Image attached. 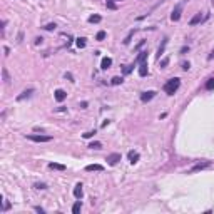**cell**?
<instances>
[{
	"instance_id": "obj_1",
	"label": "cell",
	"mask_w": 214,
	"mask_h": 214,
	"mask_svg": "<svg viewBox=\"0 0 214 214\" xmlns=\"http://www.w3.org/2000/svg\"><path fill=\"white\" fill-rule=\"evenodd\" d=\"M179 87H181V79L174 77V79H169L167 82L164 84V92L167 94V96H174Z\"/></svg>"
},
{
	"instance_id": "obj_2",
	"label": "cell",
	"mask_w": 214,
	"mask_h": 214,
	"mask_svg": "<svg viewBox=\"0 0 214 214\" xmlns=\"http://www.w3.org/2000/svg\"><path fill=\"white\" fill-rule=\"evenodd\" d=\"M25 137L29 139V141H34V142H39V144L40 142H50L52 141V136H42V134L40 136L39 134H27Z\"/></svg>"
},
{
	"instance_id": "obj_3",
	"label": "cell",
	"mask_w": 214,
	"mask_h": 214,
	"mask_svg": "<svg viewBox=\"0 0 214 214\" xmlns=\"http://www.w3.org/2000/svg\"><path fill=\"white\" fill-rule=\"evenodd\" d=\"M121 157H122V156L119 154V152H114V154H109V156H107V159H105V161H107V164H109V166H116V164L121 161Z\"/></svg>"
},
{
	"instance_id": "obj_4",
	"label": "cell",
	"mask_w": 214,
	"mask_h": 214,
	"mask_svg": "<svg viewBox=\"0 0 214 214\" xmlns=\"http://www.w3.org/2000/svg\"><path fill=\"white\" fill-rule=\"evenodd\" d=\"M181 13H182V5H176L174 10H172V13H171V20L172 22H177L181 19Z\"/></svg>"
},
{
	"instance_id": "obj_5",
	"label": "cell",
	"mask_w": 214,
	"mask_h": 214,
	"mask_svg": "<svg viewBox=\"0 0 214 214\" xmlns=\"http://www.w3.org/2000/svg\"><path fill=\"white\" fill-rule=\"evenodd\" d=\"M211 166V162L209 161H206V162H199V164H196L191 171H189V174H193V172H197V171H202V169H206V167H209Z\"/></svg>"
},
{
	"instance_id": "obj_6",
	"label": "cell",
	"mask_w": 214,
	"mask_h": 214,
	"mask_svg": "<svg viewBox=\"0 0 214 214\" xmlns=\"http://www.w3.org/2000/svg\"><path fill=\"white\" fill-rule=\"evenodd\" d=\"M156 97V92L154 90H147V92H142L141 94V101L142 102H149V101H152Z\"/></svg>"
},
{
	"instance_id": "obj_7",
	"label": "cell",
	"mask_w": 214,
	"mask_h": 214,
	"mask_svg": "<svg viewBox=\"0 0 214 214\" xmlns=\"http://www.w3.org/2000/svg\"><path fill=\"white\" fill-rule=\"evenodd\" d=\"M54 97H55V101H57V102H62V101H65L67 92H65V90H62V89H57V90L54 92Z\"/></svg>"
},
{
	"instance_id": "obj_8",
	"label": "cell",
	"mask_w": 214,
	"mask_h": 214,
	"mask_svg": "<svg viewBox=\"0 0 214 214\" xmlns=\"http://www.w3.org/2000/svg\"><path fill=\"white\" fill-rule=\"evenodd\" d=\"M85 171H87V172L104 171V166H101V164H89V166H85Z\"/></svg>"
},
{
	"instance_id": "obj_9",
	"label": "cell",
	"mask_w": 214,
	"mask_h": 214,
	"mask_svg": "<svg viewBox=\"0 0 214 214\" xmlns=\"http://www.w3.org/2000/svg\"><path fill=\"white\" fill-rule=\"evenodd\" d=\"M32 94H34V89H27V90H24L20 96H17V101L20 102V101H24V99H29Z\"/></svg>"
},
{
	"instance_id": "obj_10",
	"label": "cell",
	"mask_w": 214,
	"mask_h": 214,
	"mask_svg": "<svg viewBox=\"0 0 214 214\" xmlns=\"http://www.w3.org/2000/svg\"><path fill=\"white\" fill-rule=\"evenodd\" d=\"M110 65H112V59H110V57H104L102 62H101V69H102V70H107Z\"/></svg>"
},
{
	"instance_id": "obj_11",
	"label": "cell",
	"mask_w": 214,
	"mask_h": 214,
	"mask_svg": "<svg viewBox=\"0 0 214 214\" xmlns=\"http://www.w3.org/2000/svg\"><path fill=\"white\" fill-rule=\"evenodd\" d=\"M201 22H202V15H201V13H196V15L189 20V25L194 27V25H197V24H201Z\"/></svg>"
},
{
	"instance_id": "obj_12",
	"label": "cell",
	"mask_w": 214,
	"mask_h": 214,
	"mask_svg": "<svg viewBox=\"0 0 214 214\" xmlns=\"http://www.w3.org/2000/svg\"><path fill=\"white\" fill-rule=\"evenodd\" d=\"M74 196H76V199H80V197L84 196V191H82V184H76V187H74Z\"/></svg>"
},
{
	"instance_id": "obj_13",
	"label": "cell",
	"mask_w": 214,
	"mask_h": 214,
	"mask_svg": "<svg viewBox=\"0 0 214 214\" xmlns=\"http://www.w3.org/2000/svg\"><path fill=\"white\" fill-rule=\"evenodd\" d=\"M49 169H55V171H65V166L64 164H57V162H50L49 164Z\"/></svg>"
},
{
	"instance_id": "obj_14",
	"label": "cell",
	"mask_w": 214,
	"mask_h": 214,
	"mask_svg": "<svg viewBox=\"0 0 214 214\" xmlns=\"http://www.w3.org/2000/svg\"><path fill=\"white\" fill-rule=\"evenodd\" d=\"M139 76L141 77H146L147 76V62H142L139 65Z\"/></svg>"
},
{
	"instance_id": "obj_15",
	"label": "cell",
	"mask_w": 214,
	"mask_h": 214,
	"mask_svg": "<svg viewBox=\"0 0 214 214\" xmlns=\"http://www.w3.org/2000/svg\"><path fill=\"white\" fill-rule=\"evenodd\" d=\"M127 156H129V162L130 164H136L139 161V154H137V152H134V151H130Z\"/></svg>"
},
{
	"instance_id": "obj_16",
	"label": "cell",
	"mask_w": 214,
	"mask_h": 214,
	"mask_svg": "<svg viewBox=\"0 0 214 214\" xmlns=\"http://www.w3.org/2000/svg\"><path fill=\"white\" fill-rule=\"evenodd\" d=\"M146 59H147V52H141V54H139V57L136 59V64H142V62H146Z\"/></svg>"
},
{
	"instance_id": "obj_17",
	"label": "cell",
	"mask_w": 214,
	"mask_h": 214,
	"mask_svg": "<svg viewBox=\"0 0 214 214\" xmlns=\"http://www.w3.org/2000/svg\"><path fill=\"white\" fill-rule=\"evenodd\" d=\"M166 45H167V37L162 40V44H161V47H159V50H157V57H161L162 55V52H164V49H166Z\"/></svg>"
},
{
	"instance_id": "obj_18",
	"label": "cell",
	"mask_w": 214,
	"mask_h": 214,
	"mask_svg": "<svg viewBox=\"0 0 214 214\" xmlns=\"http://www.w3.org/2000/svg\"><path fill=\"white\" fill-rule=\"evenodd\" d=\"M101 20H102L101 15H90V17H89V22H90V24H99Z\"/></svg>"
},
{
	"instance_id": "obj_19",
	"label": "cell",
	"mask_w": 214,
	"mask_h": 214,
	"mask_svg": "<svg viewBox=\"0 0 214 214\" xmlns=\"http://www.w3.org/2000/svg\"><path fill=\"white\" fill-rule=\"evenodd\" d=\"M80 207H82V204H80V201H77L76 204L72 206V213H74V214H79V213H80Z\"/></svg>"
},
{
	"instance_id": "obj_20",
	"label": "cell",
	"mask_w": 214,
	"mask_h": 214,
	"mask_svg": "<svg viewBox=\"0 0 214 214\" xmlns=\"http://www.w3.org/2000/svg\"><path fill=\"white\" fill-rule=\"evenodd\" d=\"M206 89H207V90H213L214 89V77L207 79V82H206Z\"/></svg>"
},
{
	"instance_id": "obj_21",
	"label": "cell",
	"mask_w": 214,
	"mask_h": 214,
	"mask_svg": "<svg viewBox=\"0 0 214 214\" xmlns=\"http://www.w3.org/2000/svg\"><path fill=\"white\" fill-rule=\"evenodd\" d=\"M77 47H79V49H84V47H85V44H87V42H85V39L84 37H80V39H77Z\"/></svg>"
},
{
	"instance_id": "obj_22",
	"label": "cell",
	"mask_w": 214,
	"mask_h": 214,
	"mask_svg": "<svg viewBox=\"0 0 214 214\" xmlns=\"http://www.w3.org/2000/svg\"><path fill=\"white\" fill-rule=\"evenodd\" d=\"M122 77H112V80H110V84L112 85H119V84H122Z\"/></svg>"
},
{
	"instance_id": "obj_23",
	"label": "cell",
	"mask_w": 214,
	"mask_h": 214,
	"mask_svg": "<svg viewBox=\"0 0 214 214\" xmlns=\"http://www.w3.org/2000/svg\"><path fill=\"white\" fill-rule=\"evenodd\" d=\"M105 35H107V34H105L104 30H101V32H97V35H96V40H104V39H105Z\"/></svg>"
},
{
	"instance_id": "obj_24",
	"label": "cell",
	"mask_w": 214,
	"mask_h": 214,
	"mask_svg": "<svg viewBox=\"0 0 214 214\" xmlns=\"http://www.w3.org/2000/svg\"><path fill=\"white\" fill-rule=\"evenodd\" d=\"M132 35H134V30H130L129 34H127V37L124 39V45H127V44L130 42V39H132Z\"/></svg>"
},
{
	"instance_id": "obj_25",
	"label": "cell",
	"mask_w": 214,
	"mask_h": 214,
	"mask_svg": "<svg viewBox=\"0 0 214 214\" xmlns=\"http://www.w3.org/2000/svg\"><path fill=\"white\" fill-rule=\"evenodd\" d=\"M89 147H90V149H101L102 144L101 142H90V144H89Z\"/></svg>"
},
{
	"instance_id": "obj_26",
	"label": "cell",
	"mask_w": 214,
	"mask_h": 214,
	"mask_svg": "<svg viewBox=\"0 0 214 214\" xmlns=\"http://www.w3.org/2000/svg\"><path fill=\"white\" fill-rule=\"evenodd\" d=\"M2 74H4V80H5V82H9L10 77H9V72H7V69H2Z\"/></svg>"
},
{
	"instance_id": "obj_27",
	"label": "cell",
	"mask_w": 214,
	"mask_h": 214,
	"mask_svg": "<svg viewBox=\"0 0 214 214\" xmlns=\"http://www.w3.org/2000/svg\"><path fill=\"white\" fill-rule=\"evenodd\" d=\"M107 9H112V10H116V9H117V5L114 4V2H110V0H107Z\"/></svg>"
},
{
	"instance_id": "obj_28",
	"label": "cell",
	"mask_w": 214,
	"mask_h": 214,
	"mask_svg": "<svg viewBox=\"0 0 214 214\" xmlns=\"http://www.w3.org/2000/svg\"><path fill=\"white\" fill-rule=\"evenodd\" d=\"M55 27H57V25H55V24H47V25L44 27V29H45V30H49V32H50V30H55Z\"/></svg>"
},
{
	"instance_id": "obj_29",
	"label": "cell",
	"mask_w": 214,
	"mask_h": 214,
	"mask_svg": "<svg viewBox=\"0 0 214 214\" xmlns=\"http://www.w3.org/2000/svg\"><path fill=\"white\" fill-rule=\"evenodd\" d=\"M35 189H47V186L44 184V182H37V184H34Z\"/></svg>"
},
{
	"instance_id": "obj_30",
	"label": "cell",
	"mask_w": 214,
	"mask_h": 214,
	"mask_svg": "<svg viewBox=\"0 0 214 214\" xmlns=\"http://www.w3.org/2000/svg\"><path fill=\"white\" fill-rule=\"evenodd\" d=\"M94 134H96V130H89V132H85L84 134V139H90Z\"/></svg>"
},
{
	"instance_id": "obj_31",
	"label": "cell",
	"mask_w": 214,
	"mask_h": 214,
	"mask_svg": "<svg viewBox=\"0 0 214 214\" xmlns=\"http://www.w3.org/2000/svg\"><path fill=\"white\" fill-rule=\"evenodd\" d=\"M167 64H169V59H162V60H161V69H164Z\"/></svg>"
},
{
	"instance_id": "obj_32",
	"label": "cell",
	"mask_w": 214,
	"mask_h": 214,
	"mask_svg": "<svg viewBox=\"0 0 214 214\" xmlns=\"http://www.w3.org/2000/svg\"><path fill=\"white\" fill-rule=\"evenodd\" d=\"M132 67H134V65H127V67L124 69V74H129V72L132 70Z\"/></svg>"
},
{
	"instance_id": "obj_33",
	"label": "cell",
	"mask_w": 214,
	"mask_h": 214,
	"mask_svg": "<svg viewBox=\"0 0 214 214\" xmlns=\"http://www.w3.org/2000/svg\"><path fill=\"white\" fill-rule=\"evenodd\" d=\"M189 67H191V65H189V62H184V64H182V70H189Z\"/></svg>"
},
{
	"instance_id": "obj_34",
	"label": "cell",
	"mask_w": 214,
	"mask_h": 214,
	"mask_svg": "<svg viewBox=\"0 0 214 214\" xmlns=\"http://www.w3.org/2000/svg\"><path fill=\"white\" fill-rule=\"evenodd\" d=\"M22 39H24V32H19V35H17V42H22Z\"/></svg>"
},
{
	"instance_id": "obj_35",
	"label": "cell",
	"mask_w": 214,
	"mask_h": 214,
	"mask_svg": "<svg viewBox=\"0 0 214 214\" xmlns=\"http://www.w3.org/2000/svg\"><path fill=\"white\" fill-rule=\"evenodd\" d=\"M87 105H89V104H87L85 101H84V102H80V109H87Z\"/></svg>"
},
{
	"instance_id": "obj_36",
	"label": "cell",
	"mask_w": 214,
	"mask_h": 214,
	"mask_svg": "<svg viewBox=\"0 0 214 214\" xmlns=\"http://www.w3.org/2000/svg\"><path fill=\"white\" fill-rule=\"evenodd\" d=\"M39 44H42V37H37V39H35V45H39Z\"/></svg>"
},
{
	"instance_id": "obj_37",
	"label": "cell",
	"mask_w": 214,
	"mask_h": 214,
	"mask_svg": "<svg viewBox=\"0 0 214 214\" xmlns=\"http://www.w3.org/2000/svg\"><path fill=\"white\" fill-rule=\"evenodd\" d=\"M65 77H67V79L70 80V82H74V79H72V74H65Z\"/></svg>"
},
{
	"instance_id": "obj_38",
	"label": "cell",
	"mask_w": 214,
	"mask_h": 214,
	"mask_svg": "<svg viewBox=\"0 0 214 214\" xmlns=\"http://www.w3.org/2000/svg\"><path fill=\"white\" fill-rule=\"evenodd\" d=\"M110 2H119V0H110Z\"/></svg>"
}]
</instances>
